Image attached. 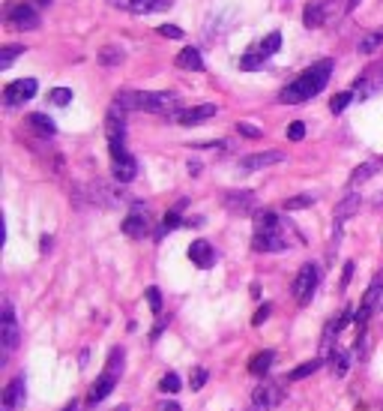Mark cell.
<instances>
[{
    "instance_id": "obj_38",
    "label": "cell",
    "mask_w": 383,
    "mask_h": 411,
    "mask_svg": "<svg viewBox=\"0 0 383 411\" xmlns=\"http://www.w3.org/2000/svg\"><path fill=\"white\" fill-rule=\"evenodd\" d=\"M288 138H290V141H302V138H306V124L294 120V124L288 126Z\"/></svg>"
},
{
    "instance_id": "obj_28",
    "label": "cell",
    "mask_w": 383,
    "mask_h": 411,
    "mask_svg": "<svg viewBox=\"0 0 383 411\" xmlns=\"http://www.w3.org/2000/svg\"><path fill=\"white\" fill-rule=\"evenodd\" d=\"M380 46H383V30H375L365 39H359V54H375Z\"/></svg>"
},
{
    "instance_id": "obj_42",
    "label": "cell",
    "mask_w": 383,
    "mask_h": 411,
    "mask_svg": "<svg viewBox=\"0 0 383 411\" xmlns=\"http://www.w3.org/2000/svg\"><path fill=\"white\" fill-rule=\"evenodd\" d=\"M267 315H269V306H261V309H257V313H255V318H252V325H255V327H261V325H264V321H267Z\"/></svg>"
},
{
    "instance_id": "obj_18",
    "label": "cell",
    "mask_w": 383,
    "mask_h": 411,
    "mask_svg": "<svg viewBox=\"0 0 383 411\" xmlns=\"http://www.w3.org/2000/svg\"><path fill=\"white\" fill-rule=\"evenodd\" d=\"M363 309L368 315H375V313H383V273L375 276V282L368 285V292L363 297Z\"/></svg>"
},
{
    "instance_id": "obj_30",
    "label": "cell",
    "mask_w": 383,
    "mask_h": 411,
    "mask_svg": "<svg viewBox=\"0 0 383 411\" xmlns=\"http://www.w3.org/2000/svg\"><path fill=\"white\" fill-rule=\"evenodd\" d=\"M318 366H321V360H306V363H300L297 370L288 375V379H290V381H302V379H309L311 372H318Z\"/></svg>"
},
{
    "instance_id": "obj_20",
    "label": "cell",
    "mask_w": 383,
    "mask_h": 411,
    "mask_svg": "<svg viewBox=\"0 0 383 411\" xmlns=\"http://www.w3.org/2000/svg\"><path fill=\"white\" fill-rule=\"evenodd\" d=\"M281 48V33L278 30H273V33H267V37L261 39V42H255V46L249 48L252 54H257V58H273V54Z\"/></svg>"
},
{
    "instance_id": "obj_24",
    "label": "cell",
    "mask_w": 383,
    "mask_h": 411,
    "mask_svg": "<svg viewBox=\"0 0 383 411\" xmlns=\"http://www.w3.org/2000/svg\"><path fill=\"white\" fill-rule=\"evenodd\" d=\"M383 169V159H371V162H365V165H359V169H354V174H351V186H359V183H365L368 177H375L377 171Z\"/></svg>"
},
{
    "instance_id": "obj_47",
    "label": "cell",
    "mask_w": 383,
    "mask_h": 411,
    "mask_svg": "<svg viewBox=\"0 0 383 411\" xmlns=\"http://www.w3.org/2000/svg\"><path fill=\"white\" fill-rule=\"evenodd\" d=\"M117 411H129V408H126V405H123V408H117Z\"/></svg>"
},
{
    "instance_id": "obj_9",
    "label": "cell",
    "mask_w": 383,
    "mask_h": 411,
    "mask_svg": "<svg viewBox=\"0 0 383 411\" xmlns=\"http://www.w3.org/2000/svg\"><path fill=\"white\" fill-rule=\"evenodd\" d=\"M33 96H36V79H18V81L4 87V103L9 108L25 105L27 99H33Z\"/></svg>"
},
{
    "instance_id": "obj_12",
    "label": "cell",
    "mask_w": 383,
    "mask_h": 411,
    "mask_svg": "<svg viewBox=\"0 0 383 411\" xmlns=\"http://www.w3.org/2000/svg\"><path fill=\"white\" fill-rule=\"evenodd\" d=\"M147 231H150V216H147V210H144V207L138 204L126 219H123V235L138 240V237L147 235Z\"/></svg>"
},
{
    "instance_id": "obj_14",
    "label": "cell",
    "mask_w": 383,
    "mask_h": 411,
    "mask_svg": "<svg viewBox=\"0 0 383 411\" xmlns=\"http://www.w3.org/2000/svg\"><path fill=\"white\" fill-rule=\"evenodd\" d=\"M219 115V108L213 105V103H204V105H195V108H183V111H177V124H183V126H195V124H204V120L210 117H216Z\"/></svg>"
},
{
    "instance_id": "obj_8",
    "label": "cell",
    "mask_w": 383,
    "mask_h": 411,
    "mask_svg": "<svg viewBox=\"0 0 383 411\" xmlns=\"http://www.w3.org/2000/svg\"><path fill=\"white\" fill-rule=\"evenodd\" d=\"M105 136H108V148H123V144H126V111H123L120 105L108 108Z\"/></svg>"
},
{
    "instance_id": "obj_25",
    "label": "cell",
    "mask_w": 383,
    "mask_h": 411,
    "mask_svg": "<svg viewBox=\"0 0 383 411\" xmlns=\"http://www.w3.org/2000/svg\"><path fill=\"white\" fill-rule=\"evenodd\" d=\"M273 360H276L273 351H257L255 358L249 360V372H252V375H267L269 366H273Z\"/></svg>"
},
{
    "instance_id": "obj_19",
    "label": "cell",
    "mask_w": 383,
    "mask_h": 411,
    "mask_svg": "<svg viewBox=\"0 0 383 411\" xmlns=\"http://www.w3.org/2000/svg\"><path fill=\"white\" fill-rule=\"evenodd\" d=\"M224 207L231 210V214H252L255 207V193L243 190V193H228L224 195Z\"/></svg>"
},
{
    "instance_id": "obj_34",
    "label": "cell",
    "mask_w": 383,
    "mask_h": 411,
    "mask_svg": "<svg viewBox=\"0 0 383 411\" xmlns=\"http://www.w3.org/2000/svg\"><path fill=\"white\" fill-rule=\"evenodd\" d=\"M159 391L162 393H177L180 391V375L177 372H165L162 381H159Z\"/></svg>"
},
{
    "instance_id": "obj_33",
    "label": "cell",
    "mask_w": 383,
    "mask_h": 411,
    "mask_svg": "<svg viewBox=\"0 0 383 411\" xmlns=\"http://www.w3.org/2000/svg\"><path fill=\"white\" fill-rule=\"evenodd\" d=\"M48 103H54V105H69L72 103V91H69V87H54V91L48 93Z\"/></svg>"
},
{
    "instance_id": "obj_46",
    "label": "cell",
    "mask_w": 383,
    "mask_h": 411,
    "mask_svg": "<svg viewBox=\"0 0 383 411\" xmlns=\"http://www.w3.org/2000/svg\"><path fill=\"white\" fill-rule=\"evenodd\" d=\"M63 411H75V405H69V408H63Z\"/></svg>"
},
{
    "instance_id": "obj_11",
    "label": "cell",
    "mask_w": 383,
    "mask_h": 411,
    "mask_svg": "<svg viewBox=\"0 0 383 411\" xmlns=\"http://www.w3.org/2000/svg\"><path fill=\"white\" fill-rule=\"evenodd\" d=\"M0 342H4V358L9 351L18 348V321L13 313V304H4V333H0Z\"/></svg>"
},
{
    "instance_id": "obj_17",
    "label": "cell",
    "mask_w": 383,
    "mask_h": 411,
    "mask_svg": "<svg viewBox=\"0 0 383 411\" xmlns=\"http://www.w3.org/2000/svg\"><path fill=\"white\" fill-rule=\"evenodd\" d=\"M281 159H285L281 150H264V153H252V157L240 159V169L243 171H257V169H267V165H278Z\"/></svg>"
},
{
    "instance_id": "obj_44",
    "label": "cell",
    "mask_w": 383,
    "mask_h": 411,
    "mask_svg": "<svg viewBox=\"0 0 383 411\" xmlns=\"http://www.w3.org/2000/svg\"><path fill=\"white\" fill-rule=\"evenodd\" d=\"M159 411H180V405H177V403H162Z\"/></svg>"
},
{
    "instance_id": "obj_2",
    "label": "cell",
    "mask_w": 383,
    "mask_h": 411,
    "mask_svg": "<svg viewBox=\"0 0 383 411\" xmlns=\"http://www.w3.org/2000/svg\"><path fill=\"white\" fill-rule=\"evenodd\" d=\"M294 243V228L288 222H281L273 210L255 214V240L252 247L257 252H281Z\"/></svg>"
},
{
    "instance_id": "obj_13",
    "label": "cell",
    "mask_w": 383,
    "mask_h": 411,
    "mask_svg": "<svg viewBox=\"0 0 383 411\" xmlns=\"http://www.w3.org/2000/svg\"><path fill=\"white\" fill-rule=\"evenodd\" d=\"M278 399H281V391L276 384H261V387H255V391H252L249 411H273Z\"/></svg>"
},
{
    "instance_id": "obj_23",
    "label": "cell",
    "mask_w": 383,
    "mask_h": 411,
    "mask_svg": "<svg viewBox=\"0 0 383 411\" xmlns=\"http://www.w3.org/2000/svg\"><path fill=\"white\" fill-rule=\"evenodd\" d=\"M359 204H363V198L359 195H347V198H342L339 202V207H335V226H342L344 219H351L356 210H359Z\"/></svg>"
},
{
    "instance_id": "obj_39",
    "label": "cell",
    "mask_w": 383,
    "mask_h": 411,
    "mask_svg": "<svg viewBox=\"0 0 383 411\" xmlns=\"http://www.w3.org/2000/svg\"><path fill=\"white\" fill-rule=\"evenodd\" d=\"M236 132H240V136H246V138H261L264 132L257 129L255 124H236Z\"/></svg>"
},
{
    "instance_id": "obj_45",
    "label": "cell",
    "mask_w": 383,
    "mask_h": 411,
    "mask_svg": "<svg viewBox=\"0 0 383 411\" xmlns=\"http://www.w3.org/2000/svg\"><path fill=\"white\" fill-rule=\"evenodd\" d=\"M356 4H359V0H347V9H354Z\"/></svg>"
},
{
    "instance_id": "obj_31",
    "label": "cell",
    "mask_w": 383,
    "mask_h": 411,
    "mask_svg": "<svg viewBox=\"0 0 383 411\" xmlns=\"http://www.w3.org/2000/svg\"><path fill=\"white\" fill-rule=\"evenodd\" d=\"M354 91H344V93H335L332 96V103H330V111H332V115H342V111L347 108V105H351L354 103Z\"/></svg>"
},
{
    "instance_id": "obj_32",
    "label": "cell",
    "mask_w": 383,
    "mask_h": 411,
    "mask_svg": "<svg viewBox=\"0 0 383 411\" xmlns=\"http://www.w3.org/2000/svg\"><path fill=\"white\" fill-rule=\"evenodd\" d=\"M18 54H25V46H6L4 51H0V70H9Z\"/></svg>"
},
{
    "instance_id": "obj_40",
    "label": "cell",
    "mask_w": 383,
    "mask_h": 411,
    "mask_svg": "<svg viewBox=\"0 0 383 411\" xmlns=\"http://www.w3.org/2000/svg\"><path fill=\"white\" fill-rule=\"evenodd\" d=\"M204 384H207V370H204V366H198L195 375H192V391H201Z\"/></svg>"
},
{
    "instance_id": "obj_10",
    "label": "cell",
    "mask_w": 383,
    "mask_h": 411,
    "mask_svg": "<svg viewBox=\"0 0 383 411\" xmlns=\"http://www.w3.org/2000/svg\"><path fill=\"white\" fill-rule=\"evenodd\" d=\"M108 4L123 9V13H132V15H147V13H162V9H171L174 0H108Z\"/></svg>"
},
{
    "instance_id": "obj_41",
    "label": "cell",
    "mask_w": 383,
    "mask_h": 411,
    "mask_svg": "<svg viewBox=\"0 0 383 411\" xmlns=\"http://www.w3.org/2000/svg\"><path fill=\"white\" fill-rule=\"evenodd\" d=\"M159 33L168 39H183V30H180L177 25H159Z\"/></svg>"
},
{
    "instance_id": "obj_1",
    "label": "cell",
    "mask_w": 383,
    "mask_h": 411,
    "mask_svg": "<svg viewBox=\"0 0 383 411\" xmlns=\"http://www.w3.org/2000/svg\"><path fill=\"white\" fill-rule=\"evenodd\" d=\"M330 75H332V60H321V63H311L306 72H300L294 81H290L285 91L278 93L281 103H288V105H300V103H309L311 96H318L326 81H330Z\"/></svg>"
},
{
    "instance_id": "obj_27",
    "label": "cell",
    "mask_w": 383,
    "mask_h": 411,
    "mask_svg": "<svg viewBox=\"0 0 383 411\" xmlns=\"http://www.w3.org/2000/svg\"><path fill=\"white\" fill-rule=\"evenodd\" d=\"M330 363H332V372L342 379V375H347V370H351V354H347V351H332Z\"/></svg>"
},
{
    "instance_id": "obj_22",
    "label": "cell",
    "mask_w": 383,
    "mask_h": 411,
    "mask_svg": "<svg viewBox=\"0 0 383 411\" xmlns=\"http://www.w3.org/2000/svg\"><path fill=\"white\" fill-rule=\"evenodd\" d=\"M27 126H30L33 132H36V136H42V138H51L54 132H58V126H54V120H51L48 115H39V111H36V115H30V117H27Z\"/></svg>"
},
{
    "instance_id": "obj_26",
    "label": "cell",
    "mask_w": 383,
    "mask_h": 411,
    "mask_svg": "<svg viewBox=\"0 0 383 411\" xmlns=\"http://www.w3.org/2000/svg\"><path fill=\"white\" fill-rule=\"evenodd\" d=\"M302 25L306 27H321L323 25V4H309L302 13Z\"/></svg>"
},
{
    "instance_id": "obj_15",
    "label": "cell",
    "mask_w": 383,
    "mask_h": 411,
    "mask_svg": "<svg viewBox=\"0 0 383 411\" xmlns=\"http://www.w3.org/2000/svg\"><path fill=\"white\" fill-rule=\"evenodd\" d=\"M21 405H25V375H15V379L6 384V391H4L0 411H18Z\"/></svg>"
},
{
    "instance_id": "obj_37",
    "label": "cell",
    "mask_w": 383,
    "mask_h": 411,
    "mask_svg": "<svg viewBox=\"0 0 383 411\" xmlns=\"http://www.w3.org/2000/svg\"><path fill=\"white\" fill-rule=\"evenodd\" d=\"M99 60H102L105 66H114V63L123 60V51H120V48H105L102 54H99Z\"/></svg>"
},
{
    "instance_id": "obj_5",
    "label": "cell",
    "mask_w": 383,
    "mask_h": 411,
    "mask_svg": "<svg viewBox=\"0 0 383 411\" xmlns=\"http://www.w3.org/2000/svg\"><path fill=\"white\" fill-rule=\"evenodd\" d=\"M318 285H321V268L318 264H302V268L297 270L294 276V297H297V304H309L314 292H318Z\"/></svg>"
},
{
    "instance_id": "obj_6",
    "label": "cell",
    "mask_w": 383,
    "mask_h": 411,
    "mask_svg": "<svg viewBox=\"0 0 383 411\" xmlns=\"http://www.w3.org/2000/svg\"><path fill=\"white\" fill-rule=\"evenodd\" d=\"M111 174H114L120 183H129V181H135V174H138V162H135V157L126 150V144H123V148H111Z\"/></svg>"
},
{
    "instance_id": "obj_16",
    "label": "cell",
    "mask_w": 383,
    "mask_h": 411,
    "mask_svg": "<svg viewBox=\"0 0 383 411\" xmlns=\"http://www.w3.org/2000/svg\"><path fill=\"white\" fill-rule=\"evenodd\" d=\"M189 259H192V264H195V268L210 270L213 264H216V249H213L207 240H195L189 247Z\"/></svg>"
},
{
    "instance_id": "obj_21",
    "label": "cell",
    "mask_w": 383,
    "mask_h": 411,
    "mask_svg": "<svg viewBox=\"0 0 383 411\" xmlns=\"http://www.w3.org/2000/svg\"><path fill=\"white\" fill-rule=\"evenodd\" d=\"M177 66H180V70H189V72H201V70H204V58H201L198 48L189 46V48H183L177 54Z\"/></svg>"
},
{
    "instance_id": "obj_29",
    "label": "cell",
    "mask_w": 383,
    "mask_h": 411,
    "mask_svg": "<svg viewBox=\"0 0 383 411\" xmlns=\"http://www.w3.org/2000/svg\"><path fill=\"white\" fill-rule=\"evenodd\" d=\"M180 210H183V204H180V207H174V210H171V214H168V216L162 219L159 237H162V235H168V231H174V228H180V226H186V222H183V219H180Z\"/></svg>"
},
{
    "instance_id": "obj_43",
    "label": "cell",
    "mask_w": 383,
    "mask_h": 411,
    "mask_svg": "<svg viewBox=\"0 0 383 411\" xmlns=\"http://www.w3.org/2000/svg\"><path fill=\"white\" fill-rule=\"evenodd\" d=\"M351 276H354V261H347V264H344V273H342V288H347Z\"/></svg>"
},
{
    "instance_id": "obj_35",
    "label": "cell",
    "mask_w": 383,
    "mask_h": 411,
    "mask_svg": "<svg viewBox=\"0 0 383 411\" xmlns=\"http://www.w3.org/2000/svg\"><path fill=\"white\" fill-rule=\"evenodd\" d=\"M314 202H318L314 195H294V198L285 202V210H302V207H311Z\"/></svg>"
},
{
    "instance_id": "obj_36",
    "label": "cell",
    "mask_w": 383,
    "mask_h": 411,
    "mask_svg": "<svg viewBox=\"0 0 383 411\" xmlns=\"http://www.w3.org/2000/svg\"><path fill=\"white\" fill-rule=\"evenodd\" d=\"M147 304H150V309L156 315L162 313V292H159V288H147Z\"/></svg>"
},
{
    "instance_id": "obj_4",
    "label": "cell",
    "mask_w": 383,
    "mask_h": 411,
    "mask_svg": "<svg viewBox=\"0 0 383 411\" xmlns=\"http://www.w3.org/2000/svg\"><path fill=\"white\" fill-rule=\"evenodd\" d=\"M120 372H123V351L114 348V351H111V358H108V363H105V372L93 381V387H90L87 405H99L102 399H108L111 391H114L117 381H120Z\"/></svg>"
},
{
    "instance_id": "obj_3",
    "label": "cell",
    "mask_w": 383,
    "mask_h": 411,
    "mask_svg": "<svg viewBox=\"0 0 383 411\" xmlns=\"http://www.w3.org/2000/svg\"><path fill=\"white\" fill-rule=\"evenodd\" d=\"M114 105H120L123 111H153V115H162V111H171L177 105V93H168V91H120L114 96Z\"/></svg>"
},
{
    "instance_id": "obj_7",
    "label": "cell",
    "mask_w": 383,
    "mask_h": 411,
    "mask_svg": "<svg viewBox=\"0 0 383 411\" xmlns=\"http://www.w3.org/2000/svg\"><path fill=\"white\" fill-rule=\"evenodd\" d=\"M6 25L13 30H36L39 27V13L30 4H13L6 6Z\"/></svg>"
}]
</instances>
